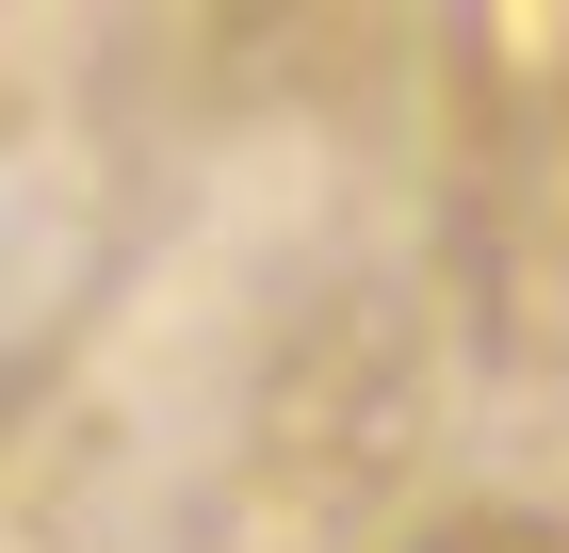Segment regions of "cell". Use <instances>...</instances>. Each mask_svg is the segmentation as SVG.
I'll return each instance as SVG.
<instances>
[{
  "label": "cell",
  "instance_id": "1",
  "mask_svg": "<svg viewBox=\"0 0 569 553\" xmlns=\"http://www.w3.org/2000/svg\"><path fill=\"white\" fill-rule=\"evenodd\" d=\"M309 17H342V0H228V49H277V33H309Z\"/></svg>",
  "mask_w": 569,
  "mask_h": 553
},
{
  "label": "cell",
  "instance_id": "2",
  "mask_svg": "<svg viewBox=\"0 0 569 553\" xmlns=\"http://www.w3.org/2000/svg\"><path fill=\"white\" fill-rule=\"evenodd\" d=\"M423 553H569L553 521H456V537H423Z\"/></svg>",
  "mask_w": 569,
  "mask_h": 553
},
{
  "label": "cell",
  "instance_id": "3",
  "mask_svg": "<svg viewBox=\"0 0 569 553\" xmlns=\"http://www.w3.org/2000/svg\"><path fill=\"white\" fill-rule=\"evenodd\" d=\"M537 66H553V130H569V0H553V33H537Z\"/></svg>",
  "mask_w": 569,
  "mask_h": 553
}]
</instances>
